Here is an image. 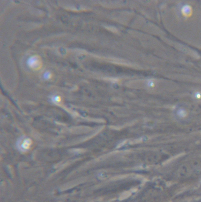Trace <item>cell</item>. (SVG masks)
Here are the masks:
<instances>
[{
	"label": "cell",
	"mask_w": 201,
	"mask_h": 202,
	"mask_svg": "<svg viewBox=\"0 0 201 202\" xmlns=\"http://www.w3.org/2000/svg\"><path fill=\"white\" fill-rule=\"evenodd\" d=\"M51 100L52 102L55 104H59L62 101V98L59 96L54 95L51 97Z\"/></svg>",
	"instance_id": "5b68a950"
},
{
	"label": "cell",
	"mask_w": 201,
	"mask_h": 202,
	"mask_svg": "<svg viewBox=\"0 0 201 202\" xmlns=\"http://www.w3.org/2000/svg\"><path fill=\"white\" fill-rule=\"evenodd\" d=\"M193 97L195 100L199 101L201 100V93L199 91L195 92L193 94Z\"/></svg>",
	"instance_id": "52a82bcc"
},
{
	"label": "cell",
	"mask_w": 201,
	"mask_h": 202,
	"mask_svg": "<svg viewBox=\"0 0 201 202\" xmlns=\"http://www.w3.org/2000/svg\"><path fill=\"white\" fill-rule=\"evenodd\" d=\"M177 115L180 118H184L187 116V112L185 109L180 108L177 110Z\"/></svg>",
	"instance_id": "277c9868"
},
{
	"label": "cell",
	"mask_w": 201,
	"mask_h": 202,
	"mask_svg": "<svg viewBox=\"0 0 201 202\" xmlns=\"http://www.w3.org/2000/svg\"><path fill=\"white\" fill-rule=\"evenodd\" d=\"M130 192H126V193H124V194L121 197V198L122 199H126V198H128V197L130 196Z\"/></svg>",
	"instance_id": "ba28073f"
},
{
	"label": "cell",
	"mask_w": 201,
	"mask_h": 202,
	"mask_svg": "<svg viewBox=\"0 0 201 202\" xmlns=\"http://www.w3.org/2000/svg\"><path fill=\"white\" fill-rule=\"evenodd\" d=\"M181 12L183 16L189 17L192 14V7L189 4H185L181 8Z\"/></svg>",
	"instance_id": "3957f363"
},
{
	"label": "cell",
	"mask_w": 201,
	"mask_h": 202,
	"mask_svg": "<svg viewBox=\"0 0 201 202\" xmlns=\"http://www.w3.org/2000/svg\"><path fill=\"white\" fill-rule=\"evenodd\" d=\"M44 79L45 80H48L50 79L52 77V74L50 71H47L44 72L43 75Z\"/></svg>",
	"instance_id": "8992f818"
},
{
	"label": "cell",
	"mask_w": 201,
	"mask_h": 202,
	"mask_svg": "<svg viewBox=\"0 0 201 202\" xmlns=\"http://www.w3.org/2000/svg\"><path fill=\"white\" fill-rule=\"evenodd\" d=\"M26 64L28 67L34 70H40L42 66L41 58L37 55H34L29 57Z\"/></svg>",
	"instance_id": "6da1fadb"
},
{
	"label": "cell",
	"mask_w": 201,
	"mask_h": 202,
	"mask_svg": "<svg viewBox=\"0 0 201 202\" xmlns=\"http://www.w3.org/2000/svg\"><path fill=\"white\" fill-rule=\"evenodd\" d=\"M32 143V141L30 138L22 137L19 140L17 145L19 150L22 152H25L30 149Z\"/></svg>",
	"instance_id": "7a4b0ae2"
}]
</instances>
